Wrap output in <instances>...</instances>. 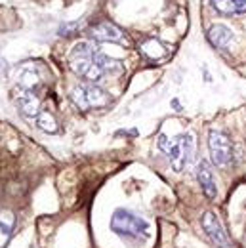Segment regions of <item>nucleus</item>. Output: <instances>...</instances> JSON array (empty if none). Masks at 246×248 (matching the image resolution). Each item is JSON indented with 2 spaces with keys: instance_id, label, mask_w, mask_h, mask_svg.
<instances>
[{
  "instance_id": "4",
  "label": "nucleus",
  "mask_w": 246,
  "mask_h": 248,
  "mask_svg": "<svg viewBox=\"0 0 246 248\" xmlns=\"http://www.w3.org/2000/svg\"><path fill=\"white\" fill-rule=\"evenodd\" d=\"M71 101L80 111H92V109H101L109 105L111 97L103 88L95 86V82H84L71 90Z\"/></svg>"
},
{
  "instance_id": "15",
  "label": "nucleus",
  "mask_w": 246,
  "mask_h": 248,
  "mask_svg": "<svg viewBox=\"0 0 246 248\" xmlns=\"http://www.w3.org/2000/svg\"><path fill=\"white\" fill-rule=\"evenodd\" d=\"M14 223H15V219L12 214H0V248L8 243V239L14 231Z\"/></svg>"
},
{
  "instance_id": "12",
  "label": "nucleus",
  "mask_w": 246,
  "mask_h": 248,
  "mask_svg": "<svg viewBox=\"0 0 246 248\" xmlns=\"http://www.w3.org/2000/svg\"><path fill=\"white\" fill-rule=\"evenodd\" d=\"M42 80L38 77V73L32 69V67H23L21 73H19V78H17V86L23 88V90H31V92H36L40 88Z\"/></svg>"
},
{
  "instance_id": "7",
  "label": "nucleus",
  "mask_w": 246,
  "mask_h": 248,
  "mask_svg": "<svg viewBox=\"0 0 246 248\" xmlns=\"http://www.w3.org/2000/svg\"><path fill=\"white\" fill-rule=\"evenodd\" d=\"M14 101L19 109V113L27 119H36L38 113H40V99L36 92H31V90H23L17 86V90L14 93Z\"/></svg>"
},
{
  "instance_id": "1",
  "label": "nucleus",
  "mask_w": 246,
  "mask_h": 248,
  "mask_svg": "<svg viewBox=\"0 0 246 248\" xmlns=\"http://www.w3.org/2000/svg\"><path fill=\"white\" fill-rule=\"evenodd\" d=\"M69 67L75 75L86 78L88 82H99L105 75H117L124 67L123 62L105 56L93 42H77L69 54Z\"/></svg>"
},
{
  "instance_id": "11",
  "label": "nucleus",
  "mask_w": 246,
  "mask_h": 248,
  "mask_svg": "<svg viewBox=\"0 0 246 248\" xmlns=\"http://www.w3.org/2000/svg\"><path fill=\"white\" fill-rule=\"evenodd\" d=\"M139 52H141L147 60L156 62V60L166 58V56H168V52H170V48H168L164 42L156 40V38H145V40L139 44Z\"/></svg>"
},
{
  "instance_id": "9",
  "label": "nucleus",
  "mask_w": 246,
  "mask_h": 248,
  "mask_svg": "<svg viewBox=\"0 0 246 248\" xmlns=\"http://www.w3.org/2000/svg\"><path fill=\"white\" fill-rule=\"evenodd\" d=\"M197 180H199V184H200L202 193H204L208 199H215L217 187H215L212 168H210V164H208L206 160H200V162H199V166H197Z\"/></svg>"
},
{
  "instance_id": "10",
  "label": "nucleus",
  "mask_w": 246,
  "mask_h": 248,
  "mask_svg": "<svg viewBox=\"0 0 246 248\" xmlns=\"http://www.w3.org/2000/svg\"><path fill=\"white\" fill-rule=\"evenodd\" d=\"M208 40L212 42V46L219 48V50H227L233 42V31L223 25V23H217V25H212L210 31H208Z\"/></svg>"
},
{
  "instance_id": "8",
  "label": "nucleus",
  "mask_w": 246,
  "mask_h": 248,
  "mask_svg": "<svg viewBox=\"0 0 246 248\" xmlns=\"http://www.w3.org/2000/svg\"><path fill=\"white\" fill-rule=\"evenodd\" d=\"M88 34L97 42H123L124 32L119 25L111 21H99L88 29Z\"/></svg>"
},
{
  "instance_id": "6",
  "label": "nucleus",
  "mask_w": 246,
  "mask_h": 248,
  "mask_svg": "<svg viewBox=\"0 0 246 248\" xmlns=\"http://www.w3.org/2000/svg\"><path fill=\"white\" fill-rule=\"evenodd\" d=\"M200 223H202L204 233L208 235V239L212 241V245L215 248H233L225 229H223V225H221V221H219V217L215 216L214 212H206L200 219Z\"/></svg>"
},
{
  "instance_id": "2",
  "label": "nucleus",
  "mask_w": 246,
  "mask_h": 248,
  "mask_svg": "<svg viewBox=\"0 0 246 248\" xmlns=\"http://www.w3.org/2000/svg\"><path fill=\"white\" fill-rule=\"evenodd\" d=\"M158 147L168 156L172 168L176 172H184L185 166H189L193 153H195V141L191 134H180L176 138H166L164 134L158 136Z\"/></svg>"
},
{
  "instance_id": "14",
  "label": "nucleus",
  "mask_w": 246,
  "mask_h": 248,
  "mask_svg": "<svg viewBox=\"0 0 246 248\" xmlns=\"http://www.w3.org/2000/svg\"><path fill=\"white\" fill-rule=\"evenodd\" d=\"M34 121H36V126L40 130H44L48 134H56L58 132V121H56V117L50 111H42L40 109V113H38V117Z\"/></svg>"
},
{
  "instance_id": "13",
  "label": "nucleus",
  "mask_w": 246,
  "mask_h": 248,
  "mask_svg": "<svg viewBox=\"0 0 246 248\" xmlns=\"http://www.w3.org/2000/svg\"><path fill=\"white\" fill-rule=\"evenodd\" d=\"M217 12L221 14H245L246 0H210Z\"/></svg>"
},
{
  "instance_id": "5",
  "label": "nucleus",
  "mask_w": 246,
  "mask_h": 248,
  "mask_svg": "<svg viewBox=\"0 0 246 248\" xmlns=\"http://www.w3.org/2000/svg\"><path fill=\"white\" fill-rule=\"evenodd\" d=\"M208 147H210V155H212V162L215 166H227L231 162L233 156V147L229 138L221 132V130H212L208 136Z\"/></svg>"
},
{
  "instance_id": "3",
  "label": "nucleus",
  "mask_w": 246,
  "mask_h": 248,
  "mask_svg": "<svg viewBox=\"0 0 246 248\" xmlns=\"http://www.w3.org/2000/svg\"><path fill=\"white\" fill-rule=\"evenodd\" d=\"M111 231L130 241H139L149 235V223L143 217L136 216L134 212H128L124 208L115 210L111 217Z\"/></svg>"
}]
</instances>
